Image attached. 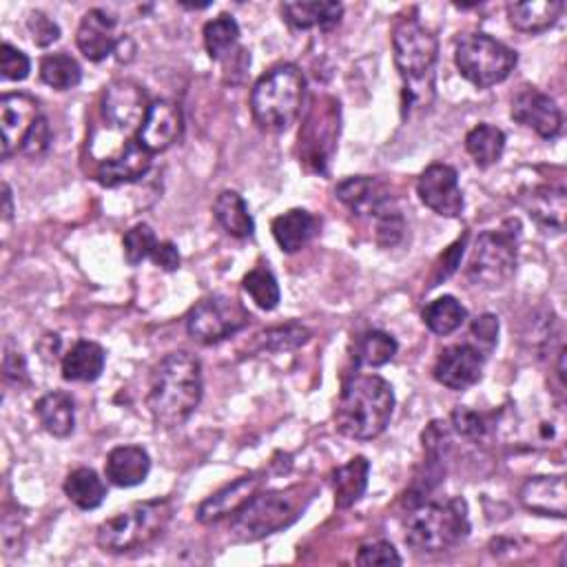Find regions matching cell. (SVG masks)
Here are the masks:
<instances>
[{
    "mask_svg": "<svg viewBox=\"0 0 567 567\" xmlns=\"http://www.w3.org/2000/svg\"><path fill=\"white\" fill-rule=\"evenodd\" d=\"M156 244H158V240H156V233L149 224H135L133 229H129L124 233V240H122L126 264L129 266L142 264L152 255Z\"/></svg>",
    "mask_w": 567,
    "mask_h": 567,
    "instance_id": "obj_39",
    "label": "cell"
},
{
    "mask_svg": "<svg viewBox=\"0 0 567 567\" xmlns=\"http://www.w3.org/2000/svg\"><path fill=\"white\" fill-rule=\"evenodd\" d=\"M244 291L262 311H275L279 307L281 293L275 275L266 266H257L244 275Z\"/></svg>",
    "mask_w": 567,
    "mask_h": 567,
    "instance_id": "obj_38",
    "label": "cell"
},
{
    "mask_svg": "<svg viewBox=\"0 0 567 567\" xmlns=\"http://www.w3.org/2000/svg\"><path fill=\"white\" fill-rule=\"evenodd\" d=\"M499 344V318L497 315H479L470 326V346H475L483 357L492 355Z\"/></svg>",
    "mask_w": 567,
    "mask_h": 567,
    "instance_id": "obj_42",
    "label": "cell"
},
{
    "mask_svg": "<svg viewBox=\"0 0 567 567\" xmlns=\"http://www.w3.org/2000/svg\"><path fill=\"white\" fill-rule=\"evenodd\" d=\"M397 340L383 331H368L355 344V362L366 368H379L397 355Z\"/></svg>",
    "mask_w": 567,
    "mask_h": 567,
    "instance_id": "obj_37",
    "label": "cell"
},
{
    "mask_svg": "<svg viewBox=\"0 0 567 567\" xmlns=\"http://www.w3.org/2000/svg\"><path fill=\"white\" fill-rule=\"evenodd\" d=\"M152 102L147 91L133 80H113L102 93V115L120 131L140 129L147 118Z\"/></svg>",
    "mask_w": 567,
    "mask_h": 567,
    "instance_id": "obj_13",
    "label": "cell"
},
{
    "mask_svg": "<svg viewBox=\"0 0 567 567\" xmlns=\"http://www.w3.org/2000/svg\"><path fill=\"white\" fill-rule=\"evenodd\" d=\"M133 52H135V47H133V43H131L129 36H124V38L118 41L115 54H118V60H120V63H129V60L133 58Z\"/></svg>",
    "mask_w": 567,
    "mask_h": 567,
    "instance_id": "obj_51",
    "label": "cell"
},
{
    "mask_svg": "<svg viewBox=\"0 0 567 567\" xmlns=\"http://www.w3.org/2000/svg\"><path fill=\"white\" fill-rule=\"evenodd\" d=\"M204 47L213 60H226L237 49L240 25L233 16L222 14L204 25Z\"/></svg>",
    "mask_w": 567,
    "mask_h": 567,
    "instance_id": "obj_35",
    "label": "cell"
},
{
    "mask_svg": "<svg viewBox=\"0 0 567 567\" xmlns=\"http://www.w3.org/2000/svg\"><path fill=\"white\" fill-rule=\"evenodd\" d=\"M464 246H466V237L457 240V242L448 248V253L442 257L444 268H440V270H437V277L433 279L431 287H437V284H440L442 279H446L451 273H455V268L459 266V259H462V255H464Z\"/></svg>",
    "mask_w": 567,
    "mask_h": 567,
    "instance_id": "obj_50",
    "label": "cell"
},
{
    "mask_svg": "<svg viewBox=\"0 0 567 567\" xmlns=\"http://www.w3.org/2000/svg\"><path fill=\"white\" fill-rule=\"evenodd\" d=\"M521 204L538 226L556 233L565 229L567 200L563 189H554V187L530 189L525 196H521Z\"/></svg>",
    "mask_w": 567,
    "mask_h": 567,
    "instance_id": "obj_25",
    "label": "cell"
},
{
    "mask_svg": "<svg viewBox=\"0 0 567 567\" xmlns=\"http://www.w3.org/2000/svg\"><path fill=\"white\" fill-rule=\"evenodd\" d=\"M525 510L543 516L565 519L567 488L563 477H534L525 481L519 494Z\"/></svg>",
    "mask_w": 567,
    "mask_h": 567,
    "instance_id": "obj_23",
    "label": "cell"
},
{
    "mask_svg": "<svg viewBox=\"0 0 567 567\" xmlns=\"http://www.w3.org/2000/svg\"><path fill=\"white\" fill-rule=\"evenodd\" d=\"M204 392L202 366L196 355L178 351L154 370L147 405L163 429H178L200 405Z\"/></svg>",
    "mask_w": 567,
    "mask_h": 567,
    "instance_id": "obj_1",
    "label": "cell"
},
{
    "mask_svg": "<svg viewBox=\"0 0 567 567\" xmlns=\"http://www.w3.org/2000/svg\"><path fill=\"white\" fill-rule=\"evenodd\" d=\"M311 499L313 490L307 492V488L302 486L289 490L257 492L242 510L233 514L231 530L237 541L264 538L293 525L302 516Z\"/></svg>",
    "mask_w": 567,
    "mask_h": 567,
    "instance_id": "obj_6",
    "label": "cell"
},
{
    "mask_svg": "<svg viewBox=\"0 0 567 567\" xmlns=\"http://www.w3.org/2000/svg\"><path fill=\"white\" fill-rule=\"evenodd\" d=\"M41 78L52 89L69 91L80 85L82 69L76 58H71L65 52H58V54H49L41 60Z\"/></svg>",
    "mask_w": 567,
    "mask_h": 567,
    "instance_id": "obj_36",
    "label": "cell"
},
{
    "mask_svg": "<svg viewBox=\"0 0 567 567\" xmlns=\"http://www.w3.org/2000/svg\"><path fill=\"white\" fill-rule=\"evenodd\" d=\"M466 318H468L466 309L453 296L437 298L423 311V324L429 326L431 333H435L440 337H446V335H453L455 331H459L462 324L466 322Z\"/></svg>",
    "mask_w": 567,
    "mask_h": 567,
    "instance_id": "obj_34",
    "label": "cell"
},
{
    "mask_svg": "<svg viewBox=\"0 0 567 567\" xmlns=\"http://www.w3.org/2000/svg\"><path fill=\"white\" fill-rule=\"evenodd\" d=\"M107 353L96 342H78L63 359V377L67 381L89 383L96 381L104 370Z\"/></svg>",
    "mask_w": 567,
    "mask_h": 567,
    "instance_id": "obj_29",
    "label": "cell"
},
{
    "mask_svg": "<svg viewBox=\"0 0 567 567\" xmlns=\"http://www.w3.org/2000/svg\"><path fill=\"white\" fill-rule=\"evenodd\" d=\"M340 135V102L333 98L318 100L300 133L302 160L315 171H326Z\"/></svg>",
    "mask_w": 567,
    "mask_h": 567,
    "instance_id": "obj_11",
    "label": "cell"
},
{
    "mask_svg": "<svg viewBox=\"0 0 567 567\" xmlns=\"http://www.w3.org/2000/svg\"><path fill=\"white\" fill-rule=\"evenodd\" d=\"M185 129L182 111L171 100H156L152 102L145 122L137 129V142L149 154H163L174 147L180 140Z\"/></svg>",
    "mask_w": 567,
    "mask_h": 567,
    "instance_id": "obj_16",
    "label": "cell"
},
{
    "mask_svg": "<svg viewBox=\"0 0 567 567\" xmlns=\"http://www.w3.org/2000/svg\"><path fill=\"white\" fill-rule=\"evenodd\" d=\"M65 494L80 510H96L107 497V486L91 468H78L65 479Z\"/></svg>",
    "mask_w": 567,
    "mask_h": 567,
    "instance_id": "obj_33",
    "label": "cell"
},
{
    "mask_svg": "<svg viewBox=\"0 0 567 567\" xmlns=\"http://www.w3.org/2000/svg\"><path fill=\"white\" fill-rule=\"evenodd\" d=\"M251 313L229 296H211L193 307L187 320L189 335L200 344H218L248 326Z\"/></svg>",
    "mask_w": 567,
    "mask_h": 567,
    "instance_id": "obj_10",
    "label": "cell"
},
{
    "mask_svg": "<svg viewBox=\"0 0 567 567\" xmlns=\"http://www.w3.org/2000/svg\"><path fill=\"white\" fill-rule=\"evenodd\" d=\"M405 543L419 554H442L457 547L470 534L468 503L457 497L451 501H421L405 516Z\"/></svg>",
    "mask_w": 567,
    "mask_h": 567,
    "instance_id": "obj_3",
    "label": "cell"
},
{
    "mask_svg": "<svg viewBox=\"0 0 567 567\" xmlns=\"http://www.w3.org/2000/svg\"><path fill=\"white\" fill-rule=\"evenodd\" d=\"M307 78L296 65H277L251 91V113L259 129L284 131L302 113Z\"/></svg>",
    "mask_w": 567,
    "mask_h": 567,
    "instance_id": "obj_4",
    "label": "cell"
},
{
    "mask_svg": "<svg viewBox=\"0 0 567 567\" xmlns=\"http://www.w3.org/2000/svg\"><path fill=\"white\" fill-rule=\"evenodd\" d=\"M3 373L12 381H27V364L25 357L19 353V348H12V342L5 344V359H3Z\"/></svg>",
    "mask_w": 567,
    "mask_h": 567,
    "instance_id": "obj_49",
    "label": "cell"
},
{
    "mask_svg": "<svg viewBox=\"0 0 567 567\" xmlns=\"http://www.w3.org/2000/svg\"><path fill=\"white\" fill-rule=\"evenodd\" d=\"M419 200L442 218H459L464 213V191L459 176L451 165L435 163L419 176Z\"/></svg>",
    "mask_w": 567,
    "mask_h": 567,
    "instance_id": "obj_12",
    "label": "cell"
},
{
    "mask_svg": "<svg viewBox=\"0 0 567 567\" xmlns=\"http://www.w3.org/2000/svg\"><path fill=\"white\" fill-rule=\"evenodd\" d=\"M34 412H36L38 421L43 423V429L58 440L69 437L76 429L74 399H71V394H67L63 390H52V392L43 394L36 401Z\"/></svg>",
    "mask_w": 567,
    "mask_h": 567,
    "instance_id": "obj_27",
    "label": "cell"
},
{
    "mask_svg": "<svg viewBox=\"0 0 567 567\" xmlns=\"http://www.w3.org/2000/svg\"><path fill=\"white\" fill-rule=\"evenodd\" d=\"M213 215L222 229L233 237H251L255 233V222L248 213L244 198L235 191H222L213 202Z\"/></svg>",
    "mask_w": 567,
    "mask_h": 567,
    "instance_id": "obj_31",
    "label": "cell"
},
{
    "mask_svg": "<svg viewBox=\"0 0 567 567\" xmlns=\"http://www.w3.org/2000/svg\"><path fill=\"white\" fill-rule=\"evenodd\" d=\"M563 10V0H530V3H510L508 16L514 30L523 34H538L554 27Z\"/></svg>",
    "mask_w": 567,
    "mask_h": 567,
    "instance_id": "obj_28",
    "label": "cell"
},
{
    "mask_svg": "<svg viewBox=\"0 0 567 567\" xmlns=\"http://www.w3.org/2000/svg\"><path fill=\"white\" fill-rule=\"evenodd\" d=\"M41 109L30 93H5L0 100V135H3V158L21 152L23 140L41 118Z\"/></svg>",
    "mask_w": 567,
    "mask_h": 567,
    "instance_id": "obj_14",
    "label": "cell"
},
{
    "mask_svg": "<svg viewBox=\"0 0 567 567\" xmlns=\"http://www.w3.org/2000/svg\"><path fill=\"white\" fill-rule=\"evenodd\" d=\"M368 475H370V464L366 457H355L346 466L337 468L333 472L335 505L342 510L355 505L368 488Z\"/></svg>",
    "mask_w": 567,
    "mask_h": 567,
    "instance_id": "obj_30",
    "label": "cell"
},
{
    "mask_svg": "<svg viewBox=\"0 0 567 567\" xmlns=\"http://www.w3.org/2000/svg\"><path fill=\"white\" fill-rule=\"evenodd\" d=\"M152 158H154V154H149L145 147H142L137 140H131V142H126L120 156L100 165L98 182L107 189H113V187L129 185V182L145 178L147 171L152 169Z\"/></svg>",
    "mask_w": 567,
    "mask_h": 567,
    "instance_id": "obj_20",
    "label": "cell"
},
{
    "mask_svg": "<svg viewBox=\"0 0 567 567\" xmlns=\"http://www.w3.org/2000/svg\"><path fill=\"white\" fill-rule=\"evenodd\" d=\"M483 355L470 344L446 348L435 364V379L451 390H468L481 379Z\"/></svg>",
    "mask_w": 567,
    "mask_h": 567,
    "instance_id": "obj_17",
    "label": "cell"
},
{
    "mask_svg": "<svg viewBox=\"0 0 567 567\" xmlns=\"http://www.w3.org/2000/svg\"><path fill=\"white\" fill-rule=\"evenodd\" d=\"M392 49L410 102H429L435 93V65L440 56L437 36L416 19H401L392 32Z\"/></svg>",
    "mask_w": 567,
    "mask_h": 567,
    "instance_id": "obj_5",
    "label": "cell"
},
{
    "mask_svg": "<svg viewBox=\"0 0 567 567\" xmlns=\"http://www.w3.org/2000/svg\"><path fill=\"white\" fill-rule=\"evenodd\" d=\"M174 510L176 508L171 499L135 503L124 512L107 519L98 527V545L111 554H124L147 547L167 530Z\"/></svg>",
    "mask_w": 567,
    "mask_h": 567,
    "instance_id": "obj_7",
    "label": "cell"
},
{
    "mask_svg": "<svg viewBox=\"0 0 567 567\" xmlns=\"http://www.w3.org/2000/svg\"><path fill=\"white\" fill-rule=\"evenodd\" d=\"M118 36H115V19L109 16L102 10H89L78 27L76 43L80 54L91 60L100 63L107 56H111L118 47Z\"/></svg>",
    "mask_w": 567,
    "mask_h": 567,
    "instance_id": "obj_18",
    "label": "cell"
},
{
    "mask_svg": "<svg viewBox=\"0 0 567 567\" xmlns=\"http://www.w3.org/2000/svg\"><path fill=\"white\" fill-rule=\"evenodd\" d=\"M152 472V457L140 446H120L107 455L104 475L118 488H133L145 483Z\"/></svg>",
    "mask_w": 567,
    "mask_h": 567,
    "instance_id": "obj_22",
    "label": "cell"
},
{
    "mask_svg": "<svg viewBox=\"0 0 567 567\" xmlns=\"http://www.w3.org/2000/svg\"><path fill=\"white\" fill-rule=\"evenodd\" d=\"M309 337H311V333L307 326L291 322L287 326H277V329L262 333L259 342H262V348H268V351H291V348L307 344Z\"/></svg>",
    "mask_w": 567,
    "mask_h": 567,
    "instance_id": "obj_40",
    "label": "cell"
},
{
    "mask_svg": "<svg viewBox=\"0 0 567 567\" xmlns=\"http://www.w3.org/2000/svg\"><path fill=\"white\" fill-rule=\"evenodd\" d=\"M405 233V220L401 215L399 209H394V204L386 207L377 218H375V237L377 244L383 248L397 246L403 240Z\"/></svg>",
    "mask_w": 567,
    "mask_h": 567,
    "instance_id": "obj_41",
    "label": "cell"
},
{
    "mask_svg": "<svg viewBox=\"0 0 567 567\" xmlns=\"http://www.w3.org/2000/svg\"><path fill=\"white\" fill-rule=\"evenodd\" d=\"M344 14L342 3L333 0H309V3H284L281 16L296 30H333Z\"/></svg>",
    "mask_w": 567,
    "mask_h": 567,
    "instance_id": "obj_26",
    "label": "cell"
},
{
    "mask_svg": "<svg viewBox=\"0 0 567 567\" xmlns=\"http://www.w3.org/2000/svg\"><path fill=\"white\" fill-rule=\"evenodd\" d=\"M273 237L284 253L302 251L320 231V222L307 209H291L273 220Z\"/></svg>",
    "mask_w": 567,
    "mask_h": 567,
    "instance_id": "obj_24",
    "label": "cell"
},
{
    "mask_svg": "<svg viewBox=\"0 0 567 567\" xmlns=\"http://www.w3.org/2000/svg\"><path fill=\"white\" fill-rule=\"evenodd\" d=\"M337 198L355 213V215H368L377 218L386 207L392 204L383 182L377 178L355 176L337 185Z\"/></svg>",
    "mask_w": 567,
    "mask_h": 567,
    "instance_id": "obj_21",
    "label": "cell"
},
{
    "mask_svg": "<svg viewBox=\"0 0 567 567\" xmlns=\"http://www.w3.org/2000/svg\"><path fill=\"white\" fill-rule=\"evenodd\" d=\"M512 120L532 129L545 140L556 137L563 129V113L558 104L536 87H523L512 98Z\"/></svg>",
    "mask_w": 567,
    "mask_h": 567,
    "instance_id": "obj_15",
    "label": "cell"
},
{
    "mask_svg": "<svg viewBox=\"0 0 567 567\" xmlns=\"http://www.w3.org/2000/svg\"><path fill=\"white\" fill-rule=\"evenodd\" d=\"M27 30L38 47H49L60 38V27L43 12H32L27 19Z\"/></svg>",
    "mask_w": 567,
    "mask_h": 567,
    "instance_id": "obj_47",
    "label": "cell"
},
{
    "mask_svg": "<svg viewBox=\"0 0 567 567\" xmlns=\"http://www.w3.org/2000/svg\"><path fill=\"white\" fill-rule=\"evenodd\" d=\"M149 259L163 268V270H178L180 268V253H178V246L174 242H158L149 255Z\"/></svg>",
    "mask_w": 567,
    "mask_h": 567,
    "instance_id": "obj_48",
    "label": "cell"
},
{
    "mask_svg": "<svg viewBox=\"0 0 567 567\" xmlns=\"http://www.w3.org/2000/svg\"><path fill=\"white\" fill-rule=\"evenodd\" d=\"M394 392L379 375H353L335 408L337 431L355 442L377 440L392 419Z\"/></svg>",
    "mask_w": 567,
    "mask_h": 567,
    "instance_id": "obj_2",
    "label": "cell"
},
{
    "mask_svg": "<svg viewBox=\"0 0 567 567\" xmlns=\"http://www.w3.org/2000/svg\"><path fill=\"white\" fill-rule=\"evenodd\" d=\"M466 149L472 156L477 167L488 169L497 165L505 152V133L499 126H492L488 122L477 124L466 135Z\"/></svg>",
    "mask_w": 567,
    "mask_h": 567,
    "instance_id": "obj_32",
    "label": "cell"
},
{
    "mask_svg": "<svg viewBox=\"0 0 567 567\" xmlns=\"http://www.w3.org/2000/svg\"><path fill=\"white\" fill-rule=\"evenodd\" d=\"M49 145H52V126H49V120L41 115L30 129V133L25 135L19 154L25 158H38L49 149Z\"/></svg>",
    "mask_w": 567,
    "mask_h": 567,
    "instance_id": "obj_44",
    "label": "cell"
},
{
    "mask_svg": "<svg viewBox=\"0 0 567 567\" xmlns=\"http://www.w3.org/2000/svg\"><path fill=\"white\" fill-rule=\"evenodd\" d=\"M357 563L366 565V567H370V565H401V556L397 554L392 543L375 541V543H368V545L359 547Z\"/></svg>",
    "mask_w": 567,
    "mask_h": 567,
    "instance_id": "obj_46",
    "label": "cell"
},
{
    "mask_svg": "<svg viewBox=\"0 0 567 567\" xmlns=\"http://www.w3.org/2000/svg\"><path fill=\"white\" fill-rule=\"evenodd\" d=\"M3 218L5 220H12V215H14V202H12V191H10V187L8 185H3Z\"/></svg>",
    "mask_w": 567,
    "mask_h": 567,
    "instance_id": "obj_52",
    "label": "cell"
},
{
    "mask_svg": "<svg viewBox=\"0 0 567 567\" xmlns=\"http://www.w3.org/2000/svg\"><path fill=\"white\" fill-rule=\"evenodd\" d=\"M516 270V233L486 231L479 235L468 264V279L475 287L501 289Z\"/></svg>",
    "mask_w": 567,
    "mask_h": 567,
    "instance_id": "obj_9",
    "label": "cell"
},
{
    "mask_svg": "<svg viewBox=\"0 0 567 567\" xmlns=\"http://www.w3.org/2000/svg\"><path fill=\"white\" fill-rule=\"evenodd\" d=\"M516 52L488 34H468L457 43L459 74L479 89L503 82L516 67Z\"/></svg>",
    "mask_w": 567,
    "mask_h": 567,
    "instance_id": "obj_8",
    "label": "cell"
},
{
    "mask_svg": "<svg viewBox=\"0 0 567 567\" xmlns=\"http://www.w3.org/2000/svg\"><path fill=\"white\" fill-rule=\"evenodd\" d=\"M264 479L262 475H246L233 481L231 486L222 488L213 497H209L200 510H198V521L200 523H218L226 516H233L237 510H242L262 488Z\"/></svg>",
    "mask_w": 567,
    "mask_h": 567,
    "instance_id": "obj_19",
    "label": "cell"
},
{
    "mask_svg": "<svg viewBox=\"0 0 567 567\" xmlns=\"http://www.w3.org/2000/svg\"><path fill=\"white\" fill-rule=\"evenodd\" d=\"M32 71V63L27 58L25 52L16 49L10 43H3V49H0V74H3L5 80H25Z\"/></svg>",
    "mask_w": 567,
    "mask_h": 567,
    "instance_id": "obj_43",
    "label": "cell"
},
{
    "mask_svg": "<svg viewBox=\"0 0 567 567\" xmlns=\"http://www.w3.org/2000/svg\"><path fill=\"white\" fill-rule=\"evenodd\" d=\"M453 429L466 437V440H472V442H479L486 437L488 433V423L483 421V416L479 412H472L468 408H457L453 412Z\"/></svg>",
    "mask_w": 567,
    "mask_h": 567,
    "instance_id": "obj_45",
    "label": "cell"
}]
</instances>
